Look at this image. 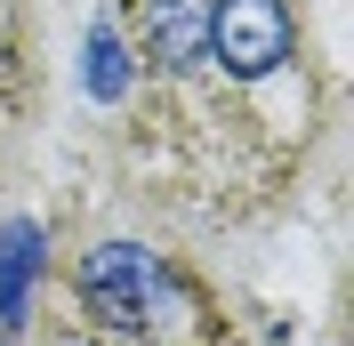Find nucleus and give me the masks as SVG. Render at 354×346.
Instances as JSON below:
<instances>
[{"label": "nucleus", "instance_id": "nucleus-3", "mask_svg": "<svg viewBox=\"0 0 354 346\" xmlns=\"http://www.w3.org/2000/svg\"><path fill=\"white\" fill-rule=\"evenodd\" d=\"M145 65L153 73L209 65V0H145Z\"/></svg>", "mask_w": 354, "mask_h": 346}, {"label": "nucleus", "instance_id": "nucleus-2", "mask_svg": "<svg viewBox=\"0 0 354 346\" xmlns=\"http://www.w3.org/2000/svg\"><path fill=\"white\" fill-rule=\"evenodd\" d=\"M290 57V8L282 0H209V65L234 81H266Z\"/></svg>", "mask_w": 354, "mask_h": 346}, {"label": "nucleus", "instance_id": "nucleus-4", "mask_svg": "<svg viewBox=\"0 0 354 346\" xmlns=\"http://www.w3.org/2000/svg\"><path fill=\"white\" fill-rule=\"evenodd\" d=\"M41 226L32 217H17L8 234H0V330H17L24 322V290H32V274H41Z\"/></svg>", "mask_w": 354, "mask_h": 346}, {"label": "nucleus", "instance_id": "nucleus-1", "mask_svg": "<svg viewBox=\"0 0 354 346\" xmlns=\"http://www.w3.org/2000/svg\"><path fill=\"white\" fill-rule=\"evenodd\" d=\"M73 290H81V314L88 322H105V330H161L169 322V274H161V258L145 250V242H97L81 258V274H73Z\"/></svg>", "mask_w": 354, "mask_h": 346}, {"label": "nucleus", "instance_id": "nucleus-5", "mask_svg": "<svg viewBox=\"0 0 354 346\" xmlns=\"http://www.w3.org/2000/svg\"><path fill=\"white\" fill-rule=\"evenodd\" d=\"M88 97L97 105H113V97H129V48H121V33L113 24H88V65H81Z\"/></svg>", "mask_w": 354, "mask_h": 346}]
</instances>
